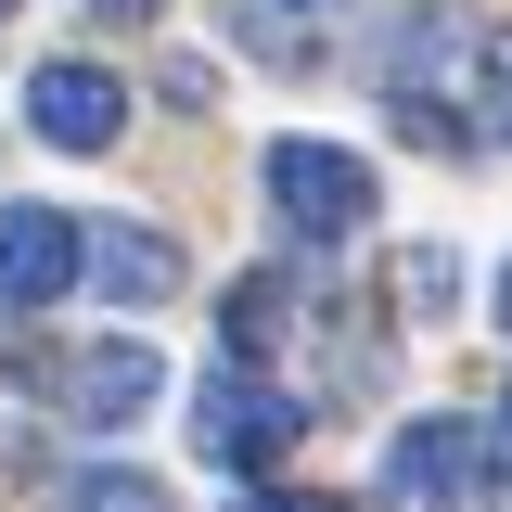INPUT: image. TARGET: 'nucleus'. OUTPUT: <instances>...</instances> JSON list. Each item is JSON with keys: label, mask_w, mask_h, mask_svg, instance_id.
<instances>
[{"label": "nucleus", "mask_w": 512, "mask_h": 512, "mask_svg": "<svg viewBox=\"0 0 512 512\" xmlns=\"http://www.w3.org/2000/svg\"><path fill=\"white\" fill-rule=\"evenodd\" d=\"M500 423H474V410H423V423H397L384 436V500L397 512H461L487 474H500Z\"/></svg>", "instance_id": "obj_1"}, {"label": "nucleus", "mask_w": 512, "mask_h": 512, "mask_svg": "<svg viewBox=\"0 0 512 512\" xmlns=\"http://www.w3.org/2000/svg\"><path fill=\"white\" fill-rule=\"evenodd\" d=\"M295 423H308V410H295L282 384H256V359H218V372L192 384V448H205L218 474H269V461L295 448Z\"/></svg>", "instance_id": "obj_2"}, {"label": "nucleus", "mask_w": 512, "mask_h": 512, "mask_svg": "<svg viewBox=\"0 0 512 512\" xmlns=\"http://www.w3.org/2000/svg\"><path fill=\"white\" fill-rule=\"evenodd\" d=\"M269 218L282 244H346L372 218V167L346 141H269Z\"/></svg>", "instance_id": "obj_3"}, {"label": "nucleus", "mask_w": 512, "mask_h": 512, "mask_svg": "<svg viewBox=\"0 0 512 512\" xmlns=\"http://www.w3.org/2000/svg\"><path fill=\"white\" fill-rule=\"evenodd\" d=\"M26 128H39V141H52V154H116V128H128V90L116 77H103V64H39V77H26Z\"/></svg>", "instance_id": "obj_4"}, {"label": "nucleus", "mask_w": 512, "mask_h": 512, "mask_svg": "<svg viewBox=\"0 0 512 512\" xmlns=\"http://www.w3.org/2000/svg\"><path fill=\"white\" fill-rule=\"evenodd\" d=\"M154 397H167V359H154L141 333H103V346H77V359H64V410H77L90 436H116V423H141Z\"/></svg>", "instance_id": "obj_5"}, {"label": "nucleus", "mask_w": 512, "mask_h": 512, "mask_svg": "<svg viewBox=\"0 0 512 512\" xmlns=\"http://www.w3.org/2000/svg\"><path fill=\"white\" fill-rule=\"evenodd\" d=\"M77 269H90V231H77L64 205H0V295H13V308L64 295Z\"/></svg>", "instance_id": "obj_6"}, {"label": "nucleus", "mask_w": 512, "mask_h": 512, "mask_svg": "<svg viewBox=\"0 0 512 512\" xmlns=\"http://www.w3.org/2000/svg\"><path fill=\"white\" fill-rule=\"evenodd\" d=\"M90 269H103V295H116V308H154V295L180 282V244H167V231H141V218H103V231H90Z\"/></svg>", "instance_id": "obj_7"}, {"label": "nucleus", "mask_w": 512, "mask_h": 512, "mask_svg": "<svg viewBox=\"0 0 512 512\" xmlns=\"http://www.w3.org/2000/svg\"><path fill=\"white\" fill-rule=\"evenodd\" d=\"M231 39H244V52H269V64H295V77H308V64L333 52V0H231Z\"/></svg>", "instance_id": "obj_8"}, {"label": "nucleus", "mask_w": 512, "mask_h": 512, "mask_svg": "<svg viewBox=\"0 0 512 512\" xmlns=\"http://www.w3.org/2000/svg\"><path fill=\"white\" fill-rule=\"evenodd\" d=\"M282 333H295V295H282V269L231 282V320H218V346H231V359H269Z\"/></svg>", "instance_id": "obj_9"}, {"label": "nucleus", "mask_w": 512, "mask_h": 512, "mask_svg": "<svg viewBox=\"0 0 512 512\" xmlns=\"http://www.w3.org/2000/svg\"><path fill=\"white\" fill-rule=\"evenodd\" d=\"M64 512H167V487H154V474H128V461H103V474H77V487H64Z\"/></svg>", "instance_id": "obj_10"}, {"label": "nucleus", "mask_w": 512, "mask_h": 512, "mask_svg": "<svg viewBox=\"0 0 512 512\" xmlns=\"http://www.w3.org/2000/svg\"><path fill=\"white\" fill-rule=\"evenodd\" d=\"M474 90H487V141H512V26L474 39Z\"/></svg>", "instance_id": "obj_11"}, {"label": "nucleus", "mask_w": 512, "mask_h": 512, "mask_svg": "<svg viewBox=\"0 0 512 512\" xmlns=\"http://www.w3.org/2000/svg\"><path fill=\"white\" fill-rule=\"evenodd\" d=\"M244 512H333V500H308V487H256Z\"/></svg>", "instance_id": "obj_12"}, {"label": "nucleus", "mask_w": 512, "mask_h": 512, "mask_svg": "<svg viewBox=\"0 0 512 512\" xmlns=\"http://www.w3.org/2000/svg\"><path fill=\"white\" fill-rule=\"evenodd\" d=\"M90 13H103V26H141V13H167V0H90Z\"/></svg>", "instance_id": "obj_13"}, {"label": "nucleus", "mask_w": 512, "mask_h": 512, "mask_svg": "<svg viewBox=\"0 0 512 512\" xmlns=\"http://www.w3.org/2000/svg\"><path fill=\"white\" fill-rule=\"evenodd\" d=\"M487 320H500V333H512V256H500V308H487Z\"/></svg>", "instance_id": "obj_14"}, {"label": "nucleus", "mask_w": 512, "mask_h": 512, "mask_svg": "<svg viewBox=\"0 0 512 512\" xmlns=\"http://www.w3.org/2000/svg\"><path fill=\"white\" fill-rule=\"evenodd\" d=\"M500 448H512V384H500Z\"/></svg>", "instance_id": "obj_15"}, {"label": "nucleus", "mask_w": 512, "mask_h": 512, "mask_svg": "<svg viewBox=\"0 0 512 512\" xmlns=\"http://www.w3.org/2000/svg\"><path fill=\"white\" fill-rule=\"evenodd\" d=\"M0 13H13V0H0Z\"/></svg>", "instance_id": "obj_16"}]
</instances>
